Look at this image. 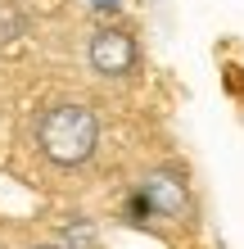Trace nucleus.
Wrapping results in <instances>:
<instances>
[{
    "label": "nucleus",
    "mask_w": 244,
    "mask_h": 249,
    "mask_svg": "<svg viewBox=\"0 0 244 249\" xmlns=\"http://www.w3.org/2000/svg\"><path fill=\"white\" fill-rule=\"evenodd\" d=\"M99 136H104V123H99L95 105L73 100V95L41 105L36 118H32V145H36V154L46 159L50 168H59V172L86 168L99 154Z\"/></svg>",
    "instance_id": "f257e3e1"
},
{
    "label": "nucleus",
    "mask_w": 244,
    "mask_h": 249,
    "mask_svg": "<svg viewBox=\"0 0 244 249\" xmlns=\"http://www.w3.org/2000/svg\"><path fill=\"white\" fill-rule=\"evenodd\" d=\"M86 64H91V72L104 77V82L136 77L140 72V41H136V32L131 27H118V23L95 27V32L86 36Z\"/></svg>",
    "instance_id": "f03ea898"
},
{
    "label": "nucleus",
    "mask_w": 244,
    "mask_h": 249,
    "mask_svg": "<svg viewBox=\"0 0 244 249\" xmlns=\"http://www.w3.org/2000/svg\"><path fill=\"white\" fill-rule=\"evenodd\" d=\"M140 199H145L159 217H185L190 213V186H185L177 172H163V168L140 181Z\"/></svg>",
    "instance_id": "7ed1b4c3"
},
{
    "label": "nucleus",
    "mask_w": 244,
    "mask_h": 249,
    "mask_svg": "<svg viewBox=\"0 0 244 249\" xmlns=\"http://www.w3.org/2000/svg\"><path fill=\"white\" fill-rule=\"evenodd\" d=\"M32 249H64V245H32Z\"/></svg>",
    "instance_id": "20e7f679"
}]
</instances>
